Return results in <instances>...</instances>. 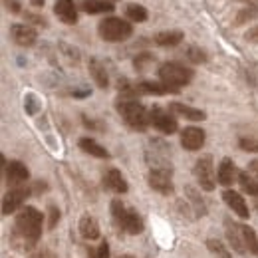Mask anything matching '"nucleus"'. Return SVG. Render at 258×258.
<instances>
[{"instance_id": "1", "label": "nucleus", "mask_w": 258, "mask_h": 258, "mask_svg": "<svg viewBox=\"0 0 258 258\" xmlns=\"http://www.w3.org/2000/svg\"><path fill=\"white\" fill-rule=\"evenodd\" d=\"M42 223H44V215L34 209V207H24L18 217H16V225H14V238L22 240V246L28 250L38 242L40 234H42Z\"/></svg>"}, {"instance_id": "2", "label": "nucleus", "mask_w": 258, "mask_h": 258, "mask_svg": "<svg viewBox=\"0 0 258 258\" xmlns=\"http://www.w3.org/2000/svg\"><path fill=\"white\" fill-rule=\"evenodd\" d=\"M117 111L123 117V121L131 129H135V131H145V129L149 127V123H151L149 111L141 103H137L135 99H123L121 97L117 101Z\"/></svg>"}, {"instance_id": "3", "label": "nucleus", "mask_w": 258, "mask_h": 258, "mask_svg": "<svg viewBox=\"0 0 258 258\" xmlns=\"http://www.w3.org/2000/svg\"><path fill=\"white\" fill-rule=\"evenodd\" d=\"M111 217L117 228L125 230L127 234H139L143 230V221L135 209H127L121 201H111Z\"/></svg>"}, {"instance_id": "4", "label": "nucleus", "mask_w": 258, "mask_h": 258, "mask_svg": "<svg viewBox=\"0 0 258 258\" xmlns=\"http://www.w3.org/2000/svg\"><path fill=\"white\" fill-rule=\"evenodd\" d=\"M159 74V80L167 86H173V88H181V86H187L191 80H193L195 72L191 68H185L183 64H177V62H165L159 66L157 70Z\"/></svg>"}, {"instance_id": "5", "label": "nucleus", "mask_w": 258, "mask_h": 258, "mask_svg": "<svg viewBox=\"0 0 258 258\" xmlns=\"http://www.w3.org/2000/svg\"><path fill=\"white\" fill-rule=\"evenodd\" d=\"M97 32L105 42H123L133 34V26L125 20H121V18L111 16V18H103L99 22Z\"/></svg>"}, {"instance_id": "6", "label": "nucleus", "mask_w": 258, "mask_h": 258, "mask_svg": "<svg viewBox=\"0 0 258 258\" xmlns=\"http://www.w3.org/2000/svg\"><path fill=\"white\" fill-rule=\"evenodd\" d=\"M171 175H173L171 165H165V167H151V169H149V175H147L149 187L161 195H171L173 193V179H171Z\"/></svg>"}, {"instance_id": "7", "label": "nucleus", "mask_w": 258, "mask_h": 258, "mask_svg": "<svg viewBox=\"0 0 258 258\" xmlns=\"http://www.w3.org/2000/svg\"><path fill=\"white\" fill-rule=\"evenodd\" d=\"M193 171L201 189H205V191H213L215 189L217 177H215V167H213V157L211 155H203L201 159H197Z\"/></svg>"}, {"instance_id": "8", "label": "nucleus", "mask_w": 258, "mask_h": 258, "mask_svg": "<svg viewBox=\"0 0 258 258\" xmlns=\"http://www.w3.org/2000/svg\"><path fill=\"white\" fill-rule=\"evenodd\" d=\"M30 195H32V189L30 187H24V185L10 189L8 193L4 195V199H2V215H10V213L18 211Z\"/></svg>"}, {"instance_id": "9", "label": "nucleus", "mask_w": 258, "mask_h": 258, "mask_svg": "<svg viewBox=\"0 0 258 258\" xmlns=\"http://www.w3.org/2000/svg\"><path fill=\"white\" fill-rule=\"evenodd\" d=\"M149 117H151V123H153V127H157L161 133L165 135H171V133H175L177 131V119L171 115V111H165L161 107H153L151 111H149Z\"/></svg>"}, {"instance_id": "10", "label": "nucleus", "mask_w": 258, "mask_h": 258, "mask_svg": "<svg viewBox=\"0 0 258 258\" xmlns=\"http://www.w3.org/2000/svg\"><path fill=\"white\" fill-rule=\"evenodd\" d=\"M4 171H6V183H8L12 189H14V187H22V183H26L28 177H30L26 165L20 161H10L6 165Z\"/></svg>"}, {"instance_id": "11", "label": "nucleus", "mask_w": 258, "mask_h": 258, "mask_svg": "<svg viewBox=\"0 0 258 258\" xmlns=\"http://www.w3.org/2000/svg\"><path fill=\"white\" fill-rule=\"evenodd\" d=\"M10 38H12L18 46L30 48V46L36 44L38 34H36V30H34L32 26H28V24H12V26H10Z\"/></svg>"}, {"instance_id": "12", "label": "nucleus", "mask_w": 258, "mask_h": 258, "mask_svg": "<svg viewBox=\"0 0 258 258\" xmlns=\"http://www.w3.org/2000/svg\"><path fill=\"white\" fill-rule=\"evenodd\" d=\"M225 228H226V238L230 242V246L238 252V254H246V244H244V234H242V226L236 225L234 221L226 219L225 221Z\"/></svg>"}, {"instance_id": "13", "label": "nucleus", "mask_w": 258, "mask_h": 258, "mask_svg": "<svg viewBox=\"0 0 258 258\" xmlns=\"http://www.w3.org/2000/svg\"><path fill=\"white\" fill-rule=\"evenodd\" d=\"M181 145L187 151H199L205 145V131L201 127H185L181 131Z\"/></svg>"}, {"instance_id": "14", "label": "nucleus", "mask_w": 258, "mask_h": 258, "mask_svg": "<svg viewBox=\"0 0 258 258\" xmlns=\"http://www.w3.org/2000/svg\"><path fill=\"white\" fill-rule=\"evenodd\" d=\"M137 94H145V96H167V94H179V88L167 86L163 82H139L135 86Z\"/></svg>"}, {"instance_id": "15", "label": "nucleus", "mask_w": 258, "mask_h": 258, "mask_svg": "<svg viewBox=\"0 0 258 258\" xmlns=\"http://www.w3.org/2000/svg\"><path fill=\"white\" fill-rule=\"evenodd\" d=\"M103 187L107 191H111V193H119V195L127 193L129 189L125 177L117 169H107V173L103 175Z\"/></svg>"}, {"instance_id": "16", "label": "nucleus", "mask_w": 258, "mask_h": 258, "mask_svg": "<svg viewBox=\"0 0 258 258\" xmlns=\"http://www.w3.org/2000/svg\"><path fill=\"white\" fill-rule=\"evenodd\" d=\"M54 12L64 24H76L78 22V6L74 4V0H56Z\"/></svg>"}, {"instance_id": "17", "label": "nucleus", "mask_w": 258, "mask_h": 258, "mask_svg": "<svg viewBox=\"0 0 258 258\" xmlns=\"http://www.w3.org/2000/svg\"><path fill=\"white\" fill-rule=\"evenodd\" d=\"M169 111L175 113V115H181V117H185V119H191V121H203V119H207V113H205V111L195 109V107L185 105V103H179V101L169 103Z\"/></svg>"}, {"instance_id": "18", "label": "nucleus", "mask_w": 258, "mask_h": 258, "mask_svg": "<svg viewBox=\"0 0 258 258\" xmlns=\"http://www.w3.org/2000/svg\"><path fill=\"white\" fill-rule=\"evenodd\" d=\"M223 199H225L226 205H228V207H230V209H232L240 219H248V207H246L244 199L236 193V191L226 189L225 193H223Z\"/></svg>"}, {"instance_id": "19", "label": "nucleus", "mask_w": 258, "mask_h": 258, "mask_svg": "<svg viewBox=\"0 0 258 258\" xmlns=\"http://www.w3.org/2000/svg\"><path fill=\"white\" fill-rule=\"evenodd\" d=\"M80 8L88 14H103V12H113V2L109 0H82Z\"/></svg>"}, {"instance_id": "20", "label": "nucleus", "mask_w": 258, "mask_h": 258, "mask_svg": "<svg viewBox=\"0 0 258 258\" xmlns=\"http://www.w3.org/2000/svg\"><path fill=\"white\" fill-rule=\"evenodd\" d=\"M90 74L94 78V82L97 84V88L105 90L109 86V78H107V72H105V66L101 64L97 58H92L90 60Z\"/></svg>"}, {"instance_id": "21", "label": "nucleus", "mask_w": 258, "mask_h": 258, "mask_svg": "<svg viewBox=\"0 0 258 258\" xmlns=\"http://www.w3.org/2000/svg\"><path fill=\"white\" fill-rule=\"evenodd\" d=\"M80 232H82V236L88 238V240L99 238V225H97V221L94 217H90V215H84V217L80 219Z\"/></svg>"}, {"instance_id": "22", "label": "nucleus", "mask_w": 258, "mask_h": 258, "mask_svg": "<svg viewBox=\"0 0 258 258\" xmlns=\"http://www.w3.org/2000/svg\"><path fill=\"white\" fill-rule=\"evenodd\" d=\"M80 149L86 151V153H90V155H94L97 159H107L109 157V153L97 143L96 139H92V137H82L80 139Z\"/></svg>"}, {"instance_id": "23", "label": "nucleus", "mask_w": 258, "mask_h": 258, "mask_svg": "<svg viewBox=\"0 0 258 258\" xmlns=\"http://www.w3.org/2000/svg\"><path fill=\"white\" fill-rule=\"evenodd\" d=\"M234 175H236L234 163H232V159L225 157V159L221 161V165H219V173H217V179H219V183H221V185H225V187L232 185V179H234Z\"/></svg>"}, {"instance_id": "24", "label": "nucleus", "mask_w": 258, "mask_h": 258, "mask_svg": "<svg viewBox=\"0 0 258 258\" xmlns=\"http://www.w3.org/2000/svg\"><path fill=\"white\" fill-rule=\"evenodd\" d=\"M185 38V34L181 30H169V32H159L155 36V44L163 46V48H173L177 44H181Z\"/></svg>"}, {"instance_id": "25", "label": "nucleus", "mask_w": 258, "mask_h": 258, "mask_svg": "<svg viewBox=\"0 0 258 258\" xmlns=\"http://www.w3.org/2000/svg\"><path fill=\"white\" fill-rule=\"evenodd\" d=\"M125 16H127L131 22H145L147 16H149V12H147V8L141 6V4L129 2L127 6H125Z\"/></svg>"}, {"instance_id": "26", "label": "nucleus", "mask_w": 258, "mask_h": 258, "mask_svg": "<svg viewBox=\"0 0 258 258\" xmlns=\"http://www.w3.org/2000/svg\"><path fill=\"white\" fill-rule=\"evenodd\" d=\"M256 16H258V4H248V6H244V8L236 14L234 26H244L246 22H252Z\"/></svg>"}, {"instance_id": "27", "label": "nucleus", "mask_w": 258, "mask_h": 258, "mask_svg": "<svg viewBox=\"0 0 258 258\" xmlns=\"http://www.w3.org/2000/svg\"><path fill=\"white\" fill-rule=\"evenodd\" d=\"M238 183H240V189H242L244 193L252 195V197H258V183L246 173V171L238 173Z\"/></svg>"}, {"instance_id": "28", "label": "nucleus", "mask_w": 258, "mask_h": 258, "mask_svg": "<svg viewBox=\"0 0 258 258\" xmlns=\"http://www.w3.org/2000/svg\"><path fill=\"white\" fill-rule=\"evenodd\" d=\"M242 234H244V244H246V250L250 254H258V238L256 232L250 228V226L242 225Z\"/></svg>"}, {"instance_id": "29", "label": "nucleus", "mask_w": 258, "mask_h": 258, "mask_svg": "<svg viewBox=\"0 0 258 258\" xmlns=\"http://www.w3.org/2000/svg\"><path fill=\"white\" fill-rule=\"evenodd\" d=\"M155 58H153V54H149V52H143V54H137L135 56V60H133V66H135V70L137 72H145V68L151 64Z\"/></svg>"}, {"instance_id": "30", "label": "nucleus", "mask_w": 258, "mask_h": 258, "mask_svg": "<svg viewBox=\"0 0 258 258\" xmlns=\"http://www.w3.org/2000/svg\"><path fill=\"white\" fill-rule=\"evenodd\" d=\"M207 246H209V250H211L213 254H217L219 258H230V252L223 246V242H219V240H215V238H211V240L207 242Z\"/></svg>"}, {"instance_id": "31", "label": "nucleus", "mask_w": 258, "mask_h": 258, "mask_svg": "<svg viewBox=\"0 0 258 258\" xmlns=\"http://www.w3.org/2000/svg\"><path fill=\"white\" fill-rule=\"evenodd\" d=\"M238 147L242 151H248V153H258V139L256 137H240Z\"/></svg>"}, {"instance_id": "32", "label": "nucleus", "mask_w": 258, "mask_h": 258, "mask_svg": "<svg viewBox=\"0 0 258 258\" xmlns=\"http://www.w3.org/2000/svg\"><path fill=\"white\" fill-rule=\"evenodd\" d=\"M187 58L195 62V64H205L209 58H207V54H205V50H201V48H197V46H191L189 50H187Z\"/></svg>"}, {"instance_id": "33", "label": "nucleus", "mask_w": 258, "mask_h": 258, "mask_svg": "<svg viewBox=\"0 0 258 258\" xmlns=\"http://www.w3.org/2000/svg\"><path fill=\"white\" fill-rule=\"evenodd\" d=\"M187 193H189V197H191V203H193V207H195V213H197L199 217H203V215L207 213V207L203 205V199H199L193 189H187Z\"/></svg>"}, {"instance_id": "34", "label": "nucleus", "mask_w": 258, "mask_h": 258, "mask_svg": "<svg viewBox=\"0 0 258 258\" xmlns=\"http://www.w3.org/2000/svg\"><path fill=\"white\" fill-rule=\"evenodd\" d=\"M60 221V211L56 205H50L48 207V228H54Z\"/></svg>"}, {"instance_id": "35", "label": "nucleus", "mask_w": 258, "mask_h": 258, "mask_svg": "<svg viewBox=\"0 0 258 258\" xmlns=\"http://www.w3.org/2000/svg\"><path fill=\"white\" fill-rule=\"evenodd\" d=\"M92 256L94 258H109V244H107V240H101V244L92 252Z\"/></svg>"}, {"instance_id": "36", "label": "nucleus", "mask_w": 258, "mask_h": 258, "mask_svg": "<svg viewBox=\"0 0 258 258\" xmlns=\"http://www.w3.org/2000/svg\"><path fill=\"white\" fill-rule=\"evenodd\" d=\"M24 18L28 20V22H32L36 26H48V20L44 18V16H38V14H32V12H24Z\"/></svg>"}, {"instance_id": "37", "label": "nucleus", "mask_w": 258, "mask_h": 258, "mask_svg": "<svg viewBox=\"0 0 258 258\" xmlns=\"http://www.w3.org/2000/svg\"><path fill=\"white\" fill-rule=\"evenodd\" d=\"M4 4H6V8H8L12 14H20V12H22V8H20V2H18V0H4Z\"/></svg>"}, {"instance_id": "38", "label": "nucleus", "mask_w": 258, "mask_h": 258, "mask_svg": "<svg viewBox=\"0 0 258 258\" xmlns=\"http://www.w3.org/2000/svg\"><path fill=\"white\" fill-rule=\"evenodd\" d=\"M30 258H56V254H54L52 250H48V248H40V250L32 252Z\"/></svg>"}, {"instance_id": "39", "label": "nucleus", "mask_w": 258, "mask_h": 258, "mask_svg": "<svg viewBox=\"0 0 258 258\" xmlns=\"http://www.w3.org/2000/svg\"><path fill=\"white\" fill-rule=\"evenodd\" d=\"M244 38H246L250 44H258V26H254L252 30H248V32L244 34Z\"/></svg>"}, {"instance_id": "40", "label": "nucleus", "mask_w": 258, "mask_h": 258, "mask_svg": "<svg viewBox=\"0 0 258 258\" xmlns=\"http://www.w3.org/2000/svg\"><path fill=\"white\" fill-rule=\"evenodd\" d=\"M30 189H32L34 195H38V193H42V191H46L48 187H46V183H40V181H38V183H34V187H30Z\"/></svg>"}, {"instance_id": "41", "label": "nucleus", "mask_w": 258, "mask_h": 258, "mask_svg": "<svg viewBox=\"0 0 258 258\" xmlns=\"http://www.w3.org/2000/svg\"><path fill=\"white\" fill-rule=\"evenodd\" d=\"M84 125L90 129H101V125L99 123H96V121H92V119H88V117H84Z\"/></svg>"}, {"instance_id": "42", "label": "nucleus", "mask_w": 258, "mask_h": 258, "mask_svg": "<svg viewBox=\"0 0 258 258\" xmlns=\"http://www.w3.org/2000/svg\"><path fill=\"white\" fill-rule=\"evenodd\" d=\"M248 171H250L252 175H256V177H258V159H254V161L248 163Z\"/></svg>"}, {"instance_id": "43", "label": "nucleus", "mask_w": 258, "mask_h": 258, "mask_svg": "<svg viewBox=\"0 0 258 258\" xmlns=\"http://www.w3.org/2000/svg\"><path fill=\"white\" fill-rule=\"evenodd\" d=\"M30 4H32L34 8H44V4H46V0H30Z\"/></svg>"}, {"instance_id": "44", "label": "nucleus", "mask_w": 258, "mask_h": 258, "mask_svg": "<svg viewBox=\"0 0 258 258\" xmlns=\"http://www.w3.org/2000/svg\"><path fill=\"white\" fill-rule=\"evenodd\" d=\"M74 96H76V97H86V96H90V90H84V92H74Z\"/></svg>"}, {"instance_id": "45", "label": "nucleus", "mask_w": 258, "mask_h": 258, "mask_svg": "<svg viewBox=\"0 0 258 258\" xmlns=\"http://www.w3.org/2000/svg\"><path fill=\"white\" fill-rule=\"evenodd\" d=\"M240 2H246V4H254L256 0H240Z\"/></svg>"}, {"instance_id": "46", "label": "nucleus", "mask_w": 258, "mask_h": 258, "mask_svg": "<svg viewBox=\"0 0 258 258\" xmlns=\"http://www.w3.org/2000/svg\"><path fill=\"white\" fill-rule=\"evenodd\" d=\"M119 258H133V256H129V254H125V256H119Z\"/></svg>"}, {"instance_id": "47", "label": "nucleus", "mask_w": 258, "mask_h": 258, "mask_svg": "<svg viewBox=\"0 0 258 258\" xmlns=\"http://www.w3.org/2000/svg\"><path fill=\"white\" fill-rule=\"evenodd\" d=\"M109 2H117V0H109Z\"/></svg>"}, {"instance_id": "48", "label": "nucleus", "mask_w": 258, "mask_h": 258, "mask_svg": "<svg viewBox=\"0 0 258 258\" xmlns=\"http://www.w3.org/2000/svg\"><path fill=\"white\" fill-rule=\"evenodd\" d=\"M256 211H258V201H256Z\"/></svg>"}, {"instance_id": "49", "label": "nucleus", "mask_w": 258, "mask_h": 258, "mask_svg": "<svg viewBox=\"0 0 258 258\" xmlns=\"http://www.w3.org/2000/svg\"><path fill=\"white\" fill-rule=\"evenodd\" d=\"M256 68H258V66H256Z\"/></svg>"}]
</instances>
